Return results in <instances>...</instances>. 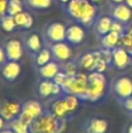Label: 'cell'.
<instances>
[{
  "label": "cell",
  "instance_id": "obj_1",
  "mask_svg": "<svg viewBox=\"0 0 132 133\" xmlns=\"http://www.w3.org/2000/svg\"><path fill=\"white\" fill-rule=\"evenodd\" d=\"M60 8L68 20L83 26L86 30L93 29L97 19L102 15L99 4L91 0H70L60 5Z\"/></svg>",
  "mask_w": 132,
  "mask_h": 133
},
{
  "label": "cell",
  "instance_id": "obj_2",
  "mask_svg": "<svg viewBox=\"0 0 132 133\" xmlns=\"http://www.w3.org/2000/svg\"><path fill=\"white\" fill-rule=\"evenodd\" d=\"M83 103L85 102L77 96L63 92L60 96L50 100L49 105L46 108L56 117L68 123L76 116Z\"/></svg>",
  "mask_w": 132,
  "mask_h": 133
},
{
  "label": "cell",
  "instance_id": "obj_3",
  "mask_svg": "<svg viewBox=\"0 0 132 133\" xmlns=\"http://www.w3.org/2000/svg\"><path fill=\"white\" fill-rule=\"evenodd\" d=\"M110 94V84L105 74L99 72L87 73V94L86 103L100 105L104 103Z\"/></svg>",
  "mask_w": 132,
  "mask_h": 133
},
{
  "label": "cell",
  "instance_id": "obj_4",
  "mask_svg": "<svg viewBox=\"0 0 132 133\" xmlns=\"http://www.w3.org/2000/svg\"><path fill=\"white\" fill-rule=\"evenodd\" d=\"M67 127V122L56 117L47 108L29 125L30 133H62Z\"/></svg>",
  "mask_w": 132,
  "mask_h": 133
},
{
  "label": "cell",
  "instance_id": "obj_5",
  "mask_svg": "<svg viewBox=\"0 0 132 133\" xmlns=\"http://www.w3.org/2000/svg\"><path fill=\"white\" fill-rule=\"evenodd\" d=\"M63 92L72 94L80 98L86 103V94H87V73L79 71L74 75L65 76L64 80L60 84Z\"/></svg>",
  "mask_w": 132,
  "mask_h": 133
},
{
  "label": "cell",
  "instance_id": "obj_6",
  "mask_svg": "<svg viewBox=\"0 0 132 133\" xmlns=\"http://www.w3.org/2000/svg\"><path fill=\"white\" fill-rule=\"evenodd\" d=\"M110 92L121 105L125 100L132 96V77L127 74L114 77L110 84Z\"/></svg>",
  "mask_w": 132,
  "mask_h": 133
},
{
  "label": "cell",
  "instance_id": "obj_7",
  "mask_svg": "<svg viewBox=\"0 0 132 133\" xmlns=\"http://www.w3.org/2000/svg\"><path fill=\"white\" fill-rule=\"evenodd\" d=\"M34 92L35 96L38 100H45V101H50L53 98H56L63 94L62 87L56 83L54 80H49V79H43L38 78L35 83L34 87Z\"/></svg>",
  "mask_w": 132,
  "mask_h": 133
},
{
  "label": "cell",
  "instance_id": "obj_8",
  "mask_svg": "<svg viewBox=\"0 0 132 133\" xmlns=\"http://www.w3.org/2000/svg\"><path fill=\"white\" fill-rule=\"evenodd\" d=\"M67 26L59 21H51L47 23L42 31V36L45 45L65 42Z\"/></svg>",
  "mask_w": 132,
  "mask_h": 133
},
{
  "label": "cell",
  "instance_id": "obj_9",
  "mask_svg": "<svg viewBox=\"0 0 132 133\" xmlns=\"http://www.w3.org/2000/svg\"><path fill=\"white\" fill-rule=\"evenodd\" d=\"M45 109L46 107L42 104V102H39V100H27L22 103L21 111L18 117L29 126L36 117H38L45 111Z\"/></svg>",
  "mask_w": 132,
  "mask_h": 133
},
{
  "label": "cell",
  "instance_id": "obj_10",
  "mask_svg": "<svg viewBox=\"0 0 132 133\" xmlns=\"http://www.w3.org/2000/svg\"><path fill=\"white\" fill-rule=\"evenodd\" d=\"M102 56V53L100 49L98 50H85L81 53L78 54L74 60L76 61L78 68L80 71L89 73V72H95L96 66Z\"/></svg>",
  "mask_w": 132,
  "mask_h": 133
},
{
  "label": "cell",
  "instance_id": "obj_11",
  "mask_svg": "<svg viewBox=\"0 0 132 133\" xmlns=\"http://www.w3.org/2000/svg\"><path fill=\"white\" fill-rule=\"evenodd\" d=\"M109 128V118L104 115H91L81 124L82 133H106Z\"/></svg>",
  "mask_w": 132,
  "mask_h": 133
},
{
  "label": "cell",
  "instance_id": "obj_12",
  "mask_svg": "<svg viewBox=\"0 0 132 133\" xmlns=\"http://www.w3.org/2000/svg\"><path fill=\"white\" fill-rule=\"evenodd\" d=\"M106 15H108L114 21H118L127 24L130 23L132 20V9L125 2L113 3L107 1Z\"/></svg>",
  "mask_w": 132,
  "mask_h": 133
},
{
  "label": "cell",
  "instance_id": "obj_13",
  "mask_svg": "<svg viewBox=\"0 0 132 133\" xmlns=\"http://www.w3.org/2000/svg\"><path fill=\"white\" fill-rule=\"evenodd\" d=\"M22 42H23L25 51L32 58L45 47V43H44L42 33H38L33 30L25 31V33L23 34V37H22Z\"/></svg>",
  "mask_w": 132,
  "mask_h": 133
},
{
  "label": "cell",
  "instance_id": "obj_14",
  "mask_svg": "<svg viewBox=\"0 0 132 133\" xmlns=\"http://www.w3.org/2000/svg\"><path fill=\"white\" fill-rule=\"evenodd\" d=\"M110 52H111L110 65L112 69L117 71H123L132 64V57L129 55L126 48L122 46H117L112 50H110Z\"/></svg>",
  "mask_w": 132,
  "mask_h": 133
},
{
  "label": "cell",
  "instance_id": "obj_15",
  "mask_svg": "<svg viewBox=\"0 0 132 133\" xmlns=\"http://www.w3.org/2000/svg\"><path fill=\"white\" fill-rule=\"evenodd\" d=\"M45 46L49 47L53 59L61 64L73 59V47L69 45L67 42H60Z\"/></svg>",
  "mask_w": 132,
  "mask_h": 133
},
{
  "label": "cell",
  "instance_id": "obj_16",
  "mask_svg": "<svg viewBox=\"0 0 132 133\" xmlns=\"http://www.w3.org/2000/svg\"><path fill=\"white\" fill-rule=\"evenodd\" d=\"M86 36V29L76 23H71L65 29V42L72 47L80 46Z\"/></svg>",
  "mask_w": 132,
  "mask_h": 133
},
{
  "label": "cell",
  "instance_id": "obj_17",
  "mask_svg": "<svg viewBox=\"0 0 132 133\" xmlns=\"http://www.w3.org/2000/svg\"><path fill=\"white\" fill-rule=\"evenodd\" d=\"M3 48H4V51H5L7 60L20 61L21 58L23 57V54H24V51H25L22 39L16 38V37L8 38L3 44Z\"/></svg>",
  "mask_w": 132,
  "mask_h": 133
},
{
  "label": "cell",
  "instance_id": "obj_18",
  "mask_svg": "<svg viewBox=\"0 0 132 133\" xmlns=\"http://www.w3.org/2000/svg\"><path fill=\"white\" fill-rule=\"evenodd\" d=\"M22 73V64L20 61L15 60H7L1 68H0V75L1 78L6 83H14L16 82Z\"/></svg>",
  "mask_w": 132,
  "mask_h": 133
},
{
  "label": "cell",
  "instance_id": "obj_19",
  "mask_svg": "<svg viewBox=\"0 0 132 133\" xmlns=\"http://www.w3.org/2000/svg\"><path fill=\"white\" fill-rule=\"evenodd\" d=\"M22 103L12 101V100H4L0 102V115L6 121H11L17 118L21 111Z\"/></svg>",
  "mask_w": 132,
  "mask_h": 133
},
{
  "label": "cell",
  "instance_id": "obj_20",
  "mask_svg": "<svg viewBox=\"0 0 132 133\" xmlns=\"http://www.w3.org/2000/svg\"><path fill=\"white\" fill-rule=\"evenodd\" d=\"M61 70H62V64L57 62L54 59H52L51 61H49L48 63H46L42 66L35 68L38 78L49 79V80H53Z\"/></svg>",
  "mask_w": 132,
  "mask_h": 133
},
{
  "label": "cell",
  "instance_id": "obj_21",
  "mask_svg": "<svg viewBox=\"0 0 132 133\" xmlns=\"http://www.w3.org/2000/svg\"><path fill=\"white\" fill-rule=\"evenodd\" d=\"M112 21L113 20L106 14L105 15H101L97 19V21H96V23H95V25L93 27V31L95 32V34H96V36L98 38L103 36V35H105V34H107L108 32H110Z\"/></svg>",
  "mask_w": 132,
  "mask_h": 133
},
{
  "label": "cell",
  "instance_id": "obj_22",
  "mask_svg": "<svg viewBox=\"0 0 132 133\" xmlns=\"http://www.w3.org/2000/svg\"><path fill=\"white\" fill-rule=\"evenodd\" d=\"M99 44H100V48L105 49V50H112L113 48L120 46L121 44V35L110 31L107 34L101 36L98 38Z\"/></svg>",
  "mask_w": 132,
  "mask_h": 133
},
{
  "label": "cell",
  "instance_id": "obj_23",
  "mask_svg": "<svg viewBox=\"0 0 132 133\" xmlns=\"http://www.w3.org/2000/svg\"><path fill=\"white\" fill-rule=\"evenodd\" d=\"M14 18L19 30L28 31L33 26V17L27 9L17 14L16 16H14Z\"/></svg>",
  "mask_w": 132,
  "mask_h": 133
},
{
  "label": "cell",
  "instance_id": "obj_24",
  "mask_svg": "<svg viewBox=\"0 0 132 133\" xmlns=\"http://www.w3.org/2000/svg\"><path fill=\"white\" fill-rule=\"evenodd\" d=\"M32 59H33V65L35 68H38V66H42V65L48 63L49 61H51L53 59V57H52V53H51L49 47L45 46Z\"/></svg>",
  "mask_w": 132,
  "mask_h": 133
},
{
  "label": "cell",
  "instance_id": "obj_25",
  "mask_svg": "<svg viewBox=\"0 0 132 133\" xmlns=\"http://www.w3.org/2000/svg\"><path fill=\"white\" fill-rule=\"evenodd\" d=\"M27 9L31 10H45L49 8L55 0H23Z\"/></svg>",
  "mask_w": 132,
  "mask_h": 133
},
{
  "label": "cell",
  "instance_id": "obj_26",
  "mask_svg": "<svg viewBox=\"0 0 132 133\" xmlns=\"http://www.w3.org/2000/svg\"><path fill=\"white\" fill-rule=\"evenodd\" d=\"M0 28L7 33H12L19 30L14 16H9L7 14L0 18Z\"/></svg>",
  "mask_w": 132,
  "mask_h": 133
},
{
  "label": "cell",
  "instance_id": "obj_27",
  "mask_svg": "<svg viewBox=\"0 0 132 133\" xmlns=\"http://www.w3.org/2000/svg\"><path fill=\"white\" fill-rule=\"evenodd\" d=\"M6 127L9 128L14 133H30L29 126L24 122H22L19 117L8 121L6 123Z\"/></svg>",
  "mask_w": 132,
  "mask_h": 133
},
{
  "label": "cell",
  "instance_id": "obj_28",
  "mask_svg": "<svg viewBox=\"0 0 132 133\" xmlns=\"http://www.w3.org/2000/svg\"><path fill=\"white\" fill-rule=\"evenodd\" d=\"M25 9H27V7L23 0H8L6 14L9 16H16Z\"/></svg>",
  "mask_w": 132,
  "mask_h": 133
},
{
  "label": "cell",
  "instance_id": "obj_29",
  "mask_svg": "<svg viewBox=\"0 0 132 133\" xmlns=\"http://www.w3.org/2000/svg\"><path fill=\"white\" fill-rule=\"evenodd\" d=\"M128 26H129V23H123V22H118V21H112V24H111V28H110V31H113L117 34H120L121 36L124 35L125 33H127V30H128Z\"/></svg>",
  "mask_w": 132,
  "mask_h": 133
},
{
  "label": "cell",
  "instance_id": "obj_30",
  "mask_svg": "<svg viewBox=\"0 0 132 133\" xmlns=\"http://www.w3.org/2000/svg\"><path fill=\"white\" fill-rule=\"evenodd\" d=\"M121 106H122L128 113H131V112H132V96H131L130 98H128L127 100H125V101L121 104Z\"/></svg>",
  "mask_w": 132,
  "mask_h": 133
},
{
  "label": "cell",
  "instance_id": "obj_31",
  "mask_svg": "<svg viewBox=\"0 0 132 133\" xmlns=\"http://www.w3.org/2000/svg\"><path fill=\"white\" fill-rule=\"evenodd\" d=\"M7 4H8V0H0V18L6 15Z\"/></svg>",
  "mask_w": 132,
  "mask_h": 133
},
{
  "label": "cell",
  "instance_id": "obj_32",
  "mask_svg": "<svg viewBox=\"0 0 132 133\" xmlns=\"http://www.w3.org/2000/svg\"><path fill=\"white\" fill-rule=\"evenodd\" d=\"M7 61V58H6V54H5V51H4V48L3 46H0V68Z\"/></svg>",
  "mask_w": 132,
  "mask_h": 133
},
{
  "label": "cell",
  "instance_id": "obj_33",
  "mask_svg": "<svg viewBox=\"0 0 132 133\" xmlns=\"http://www.w3.org/2000/svg\"><path fill=\"white\" fill-rule=\"evenodd\" d=\"M6 123H7V122L0 115V131L3 130L4 128H6Z\"/></svg>",
  "mask_w": 132,
  "mask_h": 133
},
{
  "label": "cell",
  "instance_id": "obj_34",
  "mask_svg": "<svg viewBox=\"0 0 132 133\" xmlns=\"http://www.w3.org/2000/svg\"><path fill=\"white\" fill-rule=\"evenodd\" d=\"M125 133H132V122L127 125L126 130H125Z\"/></svg>",
  "mask_w": 132,
  "mask_h": 133
},
{
  "label": "cell",
  "instance_id": "obj_35",
  "mask_svg": "<svg viewBox=\"0 0 132 133\" xmlns=\"http://www.w3.org/2000/svg\"><path fill=\"white\" fill-rule=\"evenodd\" d=\"M127 33L132 37V22L129 23V26H128V30H127Z\"/></svg>",
  "mask_w": 132,
  "mask_h": 133
},
{
  "label": "cell",
  "instance_id": "obj_36",
  "mask_svg": "<svg viewBox=\"0 0 132 133\" xmlns=\"http://www.w3.org/2000/svg\"><path fill=\"white\" fill-rule=\"evenodd\" d=\"M0 133H14V132H12L9 128H7V127H6V128H4L3 130H1V131H0Z\"/></svg>",
  "mask_w": 132,
  "mask_h": 133
},
{
  "label": "cell",
  "instance_id": "obj_37",
  "mask_svg": "<svg viewBox=\"0 0 132 133\" xmlns=\"http://www.w3.org/2000/svg\"><path fill=\"white\" fill-rule=\"evenodd\" d=\"M126 49H127V51H128V53H129V55H130V56L132 57V44H131V45H130L129 47H127Z\"/></svg>",
  "mask_w": 132,
  "mask_h": 133
},
{
  "label": "cell",
  "instance_id": "obj_38",
  "mask_svg": "<svg viewBox=\"0 0 132 133\" xmlns=\"http://www.w3.org/2000/svg\"><path fill=\"white\" fill-rule=\"evenodd\" d=\"M124 2H125V3H126V4H127L131 9H132V0H125Z\"/></svg>",
  "mask_w": 132,
  "mask_h": 133
},
{
  "label": "cell",
  "instance_id": "obj_39",
  "mask_svg": "<svg viewBox=\"0 0 132 133\" xmlns=\"http://www.w3.org/2000/svg\"><path fill=\"white\" fill-rule=\"evenodd\" d=\"M55 1H57L60 5H62V4H65V3H68L70 0H55Z\"/></svg>",
  "mask_w": 132,
  "mask_h": 133
},
{
  "label": "cell",
  "instance_id": "obj_40",
  "mask_svg": "<svg viewBox=\"0 0 132 133\" xmlns=\"http://www.w3.org/2000/svg\"><path fill=\"white\" fill-rule=\"evenodd\" d=\"M110 2H113V3H123L125 0H108Z\"/></svg>",
  "mask_w": 132,
  "mask_h": 133
},
{
  "label": "cell",
  "instance_id": "obj_41",
  "mask_svg": "<svg viewBox=\"0 0 132 133\" xmlns=\"http://www.w3.org/2000/svg\"><path fill=\"white\" fill-rule=\"evenodd\" d=\"M91 1H93V2H95V3H97V4H99L102 0H91Z\"/></svg>",
  "mask_w": 132,
  "mask_h": 133
},
{
  "label": "cell",
  "instance_id": "obj_42",
  "mask_svg": "<svg viewBox=\"0 0 132 133\" xmlns=\"http://www.w3.org/2000/svg\"><path fill=\"white\" fill-rule=\"evenodd\" d=\"M129 115H130V117L132 118V112H131V113H129Z\"/></svg>",
  "mask_w": 132,
  "mask_h": 133
}]
</instances>
